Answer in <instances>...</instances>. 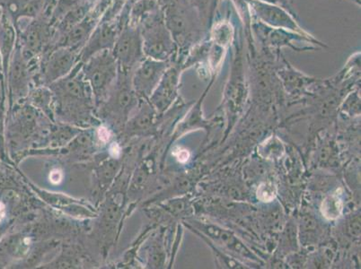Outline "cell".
<instances>
[{
	"mask_svg": "<svg viewBox=\"0 0 361 269\" xmlns=\"http://www.w3.org/2000/svg\"><path fill=\"white\" fill-rule=\"evenodd\" d=\"M49 87L54 94V111L62 120L78 126L90 123L91 115L97 108L90 85L82 72V62Z\"/></svg>",
	"mask_w": 361,
	"mask_h": 269,
	"instance_id": "cell-1",
	"label": "cell"
},
{
	"mask_svg": "<svg viewBox=\"0 0 361 269\" xmlns=\"http://www.w3.org/2000/svg\"><path fill=\"white\" fill-rule=\"evenodd\" d=\"M131 73L119 68L117 80L106 100L97 108L102 117L114 127L126 126L140 103L131 85Z\"/></svg>",
	"mask_w": 361,
	"mask_h": 269,
	"instance_id": "cell-2",
	"label": "cell"
},
{
	"mask_svg": "<svg viewBox=\"0 0 361 269\" xmlns=\"http://www.w3.org/2000/svg\"><path fill=\"white\" fill-rule=\"evenodd\" d=\"M82 72L90 85L94 104L98 108L106 100L116 83L119 65L111 51H104L83 62Z\"/></svg>",
	"mask_w": 361,
	"mask_h": 269,
	"instance_id": "cell-3",
	"label": "cell"
},
{
	"mask_svg": "<svg viewBox=\"0 0 361 269\" xmlns=\"http://www.w3.org/2000/svg\"><path fill=\"white\" fill-rule=\"evenodd\" d=\"M55 29L50 16L45 14L32 19L18 32V44L26 61L40 60L44 52L54 47Z\"/></svg>",
	"mask_w": 361,
	"mask_h": 269,
	"instance_id": "cell-4",
	"label": "cell"
},
{
	"mask_svg": "<svg viewBox=\"0 0 361 269\" xmlns=\"http://www.w3.org/2000/svg\"><path fill=\"white\" fill-rule=\"evenodd\" d=\"M78 62L80 54L78 51L61 46L50 49L41 56L35 87H49L54 82L61 80L71 73Z\"/></svg>",
	"mask_w": 361,
	"mask_h": 269,
	"instance_id": "cell-5",
	"label": "cell"
},
{
	"mask_svg": "<svg viewBox=\"0 0 361 269\" xmlns=\"http://www.w3.org/2000/svg\"><path fill=\"white\" fill-rule=\"evenodd\" d=\"M143 51L147 58L166 61L173 51V36L160 14L140 26Z\"/></svg>",
	"mask_w": 361,
	"mask_h": 269,
	"instance_id": "cell-6",
	"label": "cell"
},
{
	"mask_svg": "<svg viewBox=\"0 0 361 269\" xmlns=\"http://www.w3.org/2000/svg\"><path fill=\"white\" fill-rule=\"evenodd\" d=\"M111 51L121 70L129 72L135 70L137 65L146 58L140 29L128 23L121 29Z\"/></svg>",
	"mask_w": 361,
	"mask_h": 269,
	"instance_id": "cell-7",
	"label": "cell"
},
{
	"mask_svg": "<svg viewBox=\"0 0 361 269\" xmlns=\"http://www.w3.org/2000/svg\"><path fill=\"white\" fill-rule=\"evenodd\" d=\"M169 68L166 61L145 58L131 73V85L140 100H149L163 75Z\"/></svg>",
	"mask_w": 361,
	"mask_h": 269,
	"instance_id": "cell-8",
	"label": "cell"
},
{
	"mask_svg": "<svg viewBox=\"0 0 361 269\" xmlns=\"http://www.w3.org/2000/svg\"><path fill=\"white\" fill-rule=\"evenodd\" d=\"M126 25L119 18L111 21H100L82 48L80 52V61L83 63L98 52L111 51L121 29Z\"/></svg>",
	"mask_w": 361,
	"mask_h": 269,
	"instance_id": "cell-9",
	"label": "cell"
},
{
	"mask_svg": "<svg viewBox=\"0 0 361 269\" xmlns=\"http://www.w3.org/2000/svg\"><path fill=\"white\" fill-rule=\"evenodd\" d=\"M8 71L12 99L20 101L27 98L32 88L35 87L34 75L18 42L9 62Z\"/></svg>",
	"mask_w": 361,
	"mask_h": 269,
	"instance_id": "cell-10",
	"label": "cell"
},
{
	"mask_svg": "<svg viewBox=\"0 0 361 269\" xmlns=\"http://www.w3.org/2000/svg\"><path fill=\"white\" fill-rule=\"evenodd\" d=\"M0 5L18 32L21 19L32 20L44 14L46 0H0Z\"/></svg>",
	"mask_w": 361,
	"mask_h": 269,
	"instance_id": "cell-11",
	"label": "cell"
},
{
	"mask_svg": "<svg viewBox=\"0 0 361 269\" xmlns=\"http://www.w3.org/2000/svg\"><path fill=\"white\" fill-rule=\"evenodd\" d=\"M177 83V70L175 68H169L163 75L159 85L151 94L150 104L157 111H164L173 99Z\"/></svg>",
	"mask_w": 361,
	"mask_h": 269,
	"instance_id": "cell-12",
	"label": "cell"
},
{
	"mask_svg": "<svg viewBox=\"0 0 361 269\" xmlns=\"http://www.w3.org/2000/svg\"><path fill=\"white\" fill-rule=\"evenodd\" d=\"M154 109L152 105L147 100H140L139 107L137 108L133 116L130 118L126 124V132L128 136H137L144 134L152 126Z\"/></svg>",
	"mask_w": 361,
	"mask_h": 269,
	"instance_id": "cell-13",
	"label": "cell"
},
{
	"mask_svg": "<svg viewBox=\"0 0 361 269\" xmlns=\"http://www.w3.org/2000/svg\"><path fill=\"white\" fill-rule=\"evenodd\" d=\"M202 229L201 231L211 236V238L215 239L219 244L231 249V251L236 252V254L244 256L251 255L248 249L245 248V246L243 245L242 242L238 238H235L234 235H232L231 232L209 225L202 224Z\"/></svg>",
	"mask_w": 361,
	"mask_h": 269,
	"instance_id": "cell-14",
	"label": "cell"
},
{
	"mask_svg": "<svg viewBox=\"0 0 361 269\" xmlns=\"http://www.w3.org/2000/svg\"><path fill=\"white\" fill-rule=\"evenodd\" d=\"M120 169V163L117 159H110L102 163L97 169V179L100 188L106 189L113 182Z\"/></svg>",
	"mask_w": 361,
	"mask_h": 269,
	"instance_id": "cell-15",
	"label": "cell"
},
{
	"mask_svg": "<svg viewBox=\"0 0 361 269\" xmlns=\"http://www.w3.org/2000/svg\"><path fill=\"white\" fill-rule=\"evenodd\" d=\"M343 200L338 194L327 196L322 205V214L324 218L334 220L339 218L343 211Z\"/></svg>",
	"mask_w": 361,
	"mask_h": 269,
	"instance_id": "cell-16",
	"label": "cell"
},
{
	"mask_svg": "<svg viewBox=\"0 0 361 269\" xmlns=\"http://www.w3.org/2000/svg\"><path fill=\"white\" fill-rule=\"evenodd\" d=\"M83 1V0H57L54 6V11L51 16L52 24H55L66 13L70 11L71 9L75 8Z\"/></svg>",
	"mask_w": 361,
	"mask_h": 269,
	"instance_id": "cell-17",
	"label": "cell"
},
{
	"mask_svg": "<svg viewBox=\"0 0 361 269\" xmlns=\"http://www.w3.org/2000/svg\"><path fill=\"white\" fill-rule=\"evenodd\" d=\"M276 188L271 183H262L257 190L258 199L264 202H271L276 196Z\"/></svg>",
	"mask_w": 361,
	"mask_h": 269,
	"instance_id": "cell-18",
	"label": "cell"
},
{
	"mask_svg": "<svg viewBox=\"0 0 361 269\" xmlns=\"http://www.w3.org/2000/svg\"><path fill=\"white\" fill-rule=\"evenodd\" d=\"M111 136V131L107 127L102 126L97 130V137L101 143H107L110 140Z\"/></svg>",
	"mask_w": 361,
	"mask_h": 269,
	"instance_id": "cell-19",
	"label": "cell"
},
{
	"mask_svg": "<svg viewBox=\"0 0 361 269\" xmlns=\"http://www.w3.org/2000/svg\"><path fill=\"white\" fill-rule=\"evenodd\" d=\"M62 177H63V175H62L61 170L58 169L52 170L50 173V180L54 183V184H58V183H60L62 180Z\"/></svg>",
	"mask_w": 361,
	"mask_h": 269,
	"instance_id": "cell-20",
	"label": "cell"
},
{
	"mask_svg": "<svg viewBox=\"0 0 361 269\" xmlns=\"http://www.w3.org/2000/svg\"><path fill=\"white\" fill-rule=\"evenodd\" d=\"M6 206L3 203L0 202V223L3 221V219L6 216Z\"/></svg>",
	"mask_w": 361,
	"mask_h": 269,
	"instance_id": "cell-21",
	"label": "cell"
},
{
	"mask_svg": "<svg viewBox=\"0 0 361 269\" xmlns=\"http://www.w3.org/2000/svg\"><path fill=\"white\" fill-rule=\"evenodd\" d=\"M83 1L87 3V4L93 6L94 3L98 1V0H83Z\"/></svg>",
	"mask_w": 361,
	"mask_h": 269,
	"instance_id": "cell-22",
	"label": "cell"
}]
</instances>
